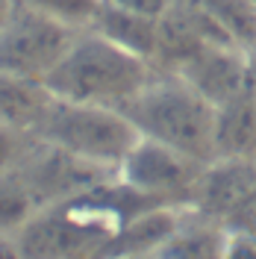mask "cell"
<instances>
[{
	"mask_svg": "<svg viewBox=\"0 0 256 259\" xmlns=\"http://www.w3.org/2000/svg\"><path fill=\"white\" fill-rule=\"evenodd\" d=\"M0 259H21L15 236H12V233H6V230H0Z\"/></svg>",
	"mask_w": 256,
	"mask_h": 259,
	"instance_id": "cell-21",
	"label": "cell"
},
{
	"mask_svg": "<svg viewBox=\"0 0 256 259\" xmlns=\"http://www.w3.org/2000/svg\"><path fill=\"white\" fill-rule=\"evenodd\" d=\"M15 171L27 183V189L35 197L38 209L71 200V197L89 192V189H95V186L106 183V180L118 177L109 168H100L95 162H86L80 156L62 150V147L48 145L38 136H35L30 150L21 156Z\"/></svg>",
	"mask_w": 256,
	"mask_h": 259,
	"instance_id": "cell-6",
	"label": "cell"
},
{
	"mask_svg": "<svg viewBox=\"0 0 256 259\" xmlns=\"http://www.w3.org/2000/svg\"><path fill=\"white\" fill-rule=\"evenodd\" d=\"M121 112L136 124L142 139L174 147L197 162L215 159V106L180 74L153 71Z\"/></svg>",
	"mask_w": 256,
	"mask_h": 259,
	"instance_id": "cell-2",
	"label": "cell"
},
{
	"mask_svg": "<svg viewBox=\"0 0 256 259\" xmlns=\"http://www.w3.org/2000/svg\"><path fill=\"white\" fill-rule=\"evenodd\" d=\"M106 3H115V6H121V9H133V12L153 15V18H162L165 9L171 6V0H106Z\"/></svg>",
	"mask_w": 256,
	"mask_h": 259,
	"instance_id": "cell-20",
	"label": "cell"
},
{
	"mask_svg": "<svg viewBox=\"0 0 256 259\" xmlns=\"http://www.w3.org/2000/svg\"><path fill=\"white\" fill-rule=\"evenodd\" d=\"M180 3L197 6L212 21H218L239 48L250 50L256 45V0H180Z\"/></svg>",
	"mask_w": 256,
	"mask_h": 259,
	"instance_id": "cell-14",
	"label": "cell"
},
{
	"mask_svg": "<svg viewBox=\"0 0 256 259\" xmlns=\"http://www.w3.org/2000/svg\"><path fill=\"white\" fill-rule=\"evenodd\" d=\"M35 136L86 162L109 168L115 174L121 162L127 159V153L142 142V133L121 109L62 97H50L48 109L35 127Z\"/></svg>",
	"mask_w": 256,
	"mask_h": 259,
	"instance_id": "cell-3",
	"label": "cell"
},
{
	"mask_svg": "<svg viewBox=\"0 0 256 259\" xmlns=\"http://www.w3.org/2000/svg\"><path fill=\"white\" fill-rule=\"evenodd\" d=\"M35 142V133H27V130L9 127V124H0V174L15 168L21 156L27 153Z\"/></svg>",
	"mask_w": 256,
	"mask_h": 259,
	"instance_id": "cell-17",
	"label": "cell"
},
{
	"mask_svg": "<svg viewBox=\"0 0 256 259\" xmlns=\"http://www.w3.org/2000/svg\"><path fill=\"white\" fill-rule=\"evenodd\" d=\"M15 6H18V0H0V27L9 21V15L15 12Z\"/></svg>",
	"mask_w": 256,
	"mask_h": 259,
	"instance_id": "cell-22",
	"label": "cell"
},
{
	"mask_svg": "<svg viewBox=\"0 0 256 259\" xmlns=\"http://www.w3.org/2000/svg\"><path fill=\"white\" fill-rule=\"evenodd\" d=\"M153 77V65L92 30L77 32L45 85L53 97L124 109Z\"/></svg>",
	"mask_w": 256,
	"mask_h": 259,
	"instance_id": "cell-1",
	"label": "cell"
},
{
	"mask_svg": "<svg viewBox=\"0 0 256 259\" xmlns=\"http://www.w3.org/2000/svg\"><path fill=\"white\" fill-rule=\"evenodd\" d=\"M89 30L153 65L156 35H159V18L142 15V12H133V9H121V6L103 0Z\"/></svg>",
	"mask_w": 256,
	"mask_h": 259,
	"instance_id": "cell-11",
	"label": "cell"
},
{
	"mask_svg": "<svg viewBox=\"0 0 256 259\" xmlns=\"http://www.w3.org/2000/svg\"><path fill=\"white\" fill-rule=\"evenodd\" d=\"M38 212V203L30 194L27 183L21 180L15 168L0 174V230L15 236L21 227Z\"/></svg>",
	"mask_w": 256,
	"mask_h": 259,
	"instance_id": "cell-15",
	"label": "cell"
},
{
	"mask_svg": "<svg viewBox=\"0 0 256 259\" xmlns=\"http://www.w3.org/2000/svg\"><path fill=\"white\" fill-rule=\"evenodd\" d=\"M206 165L209 162H197L153 139H142L127 153V159L121 162L118 180L159 203L189 209L194 186Z\"/></svg>",
	"mask_w": 256,
	"mask_h": 259,
	"instance_id": "cell-5",
	"label": "cell"
},
{
	"mask_svg": "<svg viewBox=\"0 0 256 259\" xmlns=\"http://www.w3.org/2000/svg\"><path fill=\"white\" fill-rule=\"evenodd\" d=\"M18 3H24L53 21H62L74 30H89L103 0H18Z\"/></svg>",
	"mask_w": 256,
	"mask_h": 259,
	"instance_id": "cell-16",
	"label": "cell"
},
{
	"mask_svg": "<svg viewBox=\"0 0 256 259\" xmlns=\"http://www.w3.org/2000/svg\"><path fill=\"white\" fill-rule=\"evenodd\" d=\"M180 77L197 89L212 106H221L256 85L247 50L239 45H206L183 65Z\"/></svg>",
	"mask_w": 256,
	"mask_h": 259,
	"instance_id": "cell-7",
	"label": "cell"
},
{
	"mask_svg": "<svg viewBox=\"0 0 256 259\" xmlns=\"http://www.w3.org/2000/svg\"><path fill=\"white\" fill-rule=\"evenodd\" d=\"M227 233H244V236H256V183L247 189V194L236 203V209L227 215L224 221Z\"/></svg>",
	"mask_w": 256,
	"mask_h": 259,
	"instance_id": "cell-18",
	"label": "cell"
},
{
	"mask_svg": "<svg viewBox=\"0 0 256 259\" xmlns=\"http://www.w3.org/2000/svg\"><path fill=\"white\" fill-rule=\"evenodd\" d=\"M256 183V159H212L194 186L189 212L224 227L247 189Z\"/></svg>",
	"mask_w": 256,
	"mask_h": 259,
	"instance_id": "cell-8",
	"label": "cell"
},
{
	"mask_svg": "<svg viewBox=\"0 0 256 259\" xmlns=\"http://www.w3.org/2000/svg\"><path fill=\"white\" fill-rule=\"evenodd\" d=\"M215 159H256V85L215 106Z\"/></svg>",
	"mask_w": 256,
	"mask_h": 259,
	"instance_id": "cell-10",
	"label": "cell"
},
{
	"mask_svg": "<svg viewBox=\"0 0 256 259\" xmlns=\"http://www.w3.org/2000/svg\"><path fill=\"white\" fill-rule=\"evenodd\" d=\"M221 259H256V236L227 233L224 256H221Z\"/></svg>",
	"mask_w": 256,
	"mask_h": 259,
	"instance_id": "cell-19",
	"label": "cell"
},
{
	"mask_svg": "<svg viewBox=\"0 0 256 259\" xmlns=\"http://www.w3.org/2000/svg\"><path fill=\"white\" fill-rule=\"evenodd\" d=\"M127 259H150V256H127Z\"/></svg>",
	"mask_w": 256,
	"mask_h": 259,
	"instance_id": "cell-24",
	"label": "cell"
},
{
	"mask_svg": "<svg viewBox=\"0 0 256 259\" xmlns=\"http://www.w3.org/2000/svg\"><path fill=\"white\" fill-rule=\"evenodd\" d=\"M186 209L183 206H153V209L136 215L133 221L121 227L97 259H127V256H153L162 242H168L183 224Z\"/></svg>",
	"mask_w": 256,
	"mask_h": 259,
	"instance_id": "cell-9",
	"label": "cell"
},
{
	"mask_svg": "<svg viewBox=\"0 0 256 259\" xmlns=\"http://www.w3.org/2000/svg\"><path fill=\"white\" fill-rule=\"evenodd\" d=\"M50 97L53 95L48 92L45 82L24 80V77L0 71V124L35 133Z\"/></svg>",
	"mask_w": 256,
	"mask_h": 259,
	"instance_id": "cell-12",
	"label": "cell"
},
{
	"mask_svg": "<svg viewBox=\"0 0 256 259\" xmlns=\"http://www.w3.org/2000/svg\"><path fill=\"white\" fill-rule=\"evenodd\" d=\"M227 244V230L212 221H203L200 215L186 209L183 224L168 242L159 244V250L150 259H221Z\"/></svg>",
	"mask_w": 256,
	"mask_h": 259,
	"instance_id": "cell-13",
	"label": "cell"
},
{
	"mask_svg": "<svg viewBox=\"0 0 256 259\" xmlns=\"http://www.w3.org/2000/svg\"><path fill=\"white\" fill-rule=\"evenodd\" d=\"M77 32L82 30L18 3L9 21L0 27V71L45 82L74 45Z\"/></svg>",
	"mask_w": 256,
	"mask_h": 259,
	"instance_id": "cell-4",
	"label": "cell"
},
{
	"mask_svg": "<svg viewBox=\"0 0 256 259\" xmlns=\"http://www.w3.org/2000/svg\"><path fill=\"white\" fill-rule=\"evenodd\" d=\"M247 56H250V65H253V74H256V45L247 50Z\"/></svg>",
	"mask_w": 256,
	"mask_h": 259,
	"instance_id": "cell-23",
	"label": "cell"
}]
</instances>
